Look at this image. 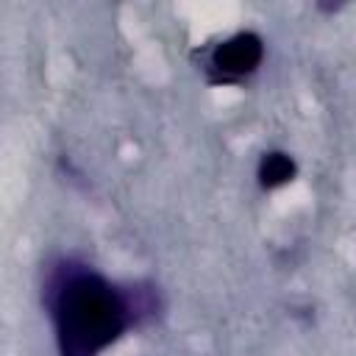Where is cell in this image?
Masks as SVG:
<instances>
[{"instance_id": "1", "label": "cell", "mask_w": 356, "mask_h": 356, "mask_svg": "<svg viewBox=\"0 0 356 356\" xmlns=\"http://www.w3.org/2000/svg\"><path fill=\"white\" fill-rule=\"evenodd\" d=\"M50 314L61 356H97L128 328V300L103 275L64 264L50 284Z\"/></svg>"}, {"instance_id": "2", "label": "cell", "mask_w": 356, "mask_h": 356, "mask_svg": "<svg viewBox=\"0 0 356 356\" xmlns=\"http://www.w3.org/2000/svg\"><path fill=\"white\" fill-rule=\"evenodd\" d=\"M261 39L250 31L245 33H236L231 39H225L222 44L214 47L211 53V67L222 75V78H239V75H248L259 67L261 61Z\"/></svg>"}, {"instance_id": "3", "label": "cell", "mask_w": 356, "mask_h": 356, "mask_svg": "<svg viewBox=\"0 0 356 356\" xmlns=\"http://www.w3.org/2000/svg\"><path fill=\"white\" fill-rule=\"evenodd\" d=\"M292 175H295V161L286 153H278V150L267 153L259 164V184L264 189H275V186L292 181Z\"/></svg>"}]
</instances>
